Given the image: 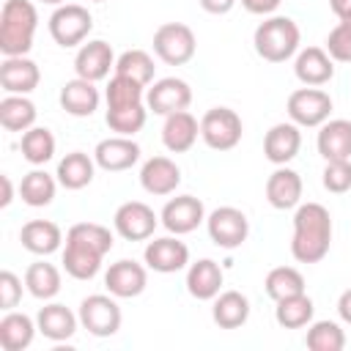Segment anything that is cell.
<instances>
[{
    "label": "cell",
    "mask_w": 351,
    "mask_h": 351,
    "mask_svg": "<svg viewBox=\"0 0 351 351\" xmlns=\"http://www.w3.org/2000/svg\"><path fill=\"white\" fill-rule=\"evenodd\" d=\"M332 244V217L321 203H299L293 214L291 255L299 263H318L326 258Z\"/></svg>",
    "instance_id": "1"
},
{
    "label": "cell",
    "mask_w": 351,
    "mask_h": 351,
    "mask_svg": "<svg viewBox=\"0 0 351 351\" xmlns=\"http://www.w3.org/2000/svg\"><path fill=\"white\" fill-rule=\"evenodd\" d=\"M38 27V11L30 0H5L0 8V52L3 58L27 55Z\"/></svg>",
    "instance_id": "2"
},
{
    "label": "cell",
    "mask_w": 351,
    "mask_h": 351,
    "mask_svg": "<svg viewBox=\"0 0 351 351\" xmlns=\"http://www.w3.org/2000/svg\"><path fill=\"white\" fill-rule=\"evenodd\" d=\"M299 38H302L299 25L291 16H269L266 22H261L255 27L252 44H255V52L263 60H269V63H285L288 58L296 55Z\"/></svg>",
    "instance_id": "3"
},
{
    "label": "cell",
    "mask_w": 351,
    "mask_h": 351,
    "mask_svg": "<svg viewBox=\"0 0 351 351\" xmlns=\"http://www.w3.org/2000/svg\"><path fill=\"white\" fill-rule=\"evenodd\" d=\"M197 41L189 25L184 22H165L154 33V52L167 66H184L195 58Z\"/></svg>",
    "instance_id": "4"
},
{
    "label": "cell",
    "mask_w": 351,
    "mask_h": 351,
    "mask_svg": "<svg viewBox=\"0 0 351 351\" xmlns=\"http://www.w3.org/2000/svg\"><path fill=\"white\" fill-rule=\"evenodd\" d=\"M93 30V16L85 5L80 3H63L52 11L49 16V36L55 38V44H60L63 49L77 47L88 38V33Z\"/></svg>",
    "instance_id": "5"
},
{
    "label": "cell",
    "mask_w": 351,
    "mask_h": 351,
    "mask_svg": "<svg viewBox=\"0 0 351 351\" xmlns=\"http://www.w3.org/2000/svg\"><path fill=\"white\" fill-rule=\"evenodd\" d=\"M241 118L230 107H211L200 118V137L211 151H230L241 140Z\"/></svg>",
    "instance_id": "6"
},
{
    "label": "cell",
    "mask_w": 351,
    "mask_h": 351,
    "mask_svg": "<svg viewBox=\"0 0 351 351\" xmlns=\"http://www.w3.org/2000/svg\"><path fill=\"white\" fill-rule=\"evenodd\" d=\"M80 324L93 337H112L121 329V307L112 293H90L80 304Z\"/></svg>",
    "instance_id": "7"
},
{
    "label": "cell",
    "mask_w": 351,
    "mask_h": 351,
    "mask_svg": "<svg viewBox=\"0 0 351 351\" xmlns=\"http://www.w3.org/2000/svg\"><path fill=\"white\" fill-rule=\"evenodd\" d=\"M206 228H208L211 241L217 247H222V250H236L250 236V219H247V214L241 208H233V206L214 208L206 217Z\"/></svg>",
    "instance_id": "8"
},
{
    "label": "cell",
    "mask_w": 351,
    "mask_h": 351,
    "mask_svg": "<svg viewBox=\"0 0 351 351\" xmlns=\"http://www.w3.org/2000/svg\"><path fill=\"white\" fill-rule=\"evenodd\" d=\"M332 112V96L321 88H299L288 96V118L296 126H321L329 121Z\"/></svg>",
    "instance_id": "9"
},
{
    "label": "cell",
    "mask_w": 351,
    "mask_h": 351,
    "mask_svg": "<svg viewBox=\"0 0 351 351\" xmlns=\"http://www.w3.org/2000/svg\"><path fill=\"white\" fill-rule=\"evenodd\" d=\"M156 222H159V217L143 200L121 203L115 208V217H112V225H115L118 236H123L126 241H145V239H151L154 230H156Z\"/></svg>",
    "instance_id": "10"
},
{
    "label": "cell",
    "mask_w": 351,
    "mask_h": 351,
    "mask_svg": "<svg viewBox=\"0 0 351 351\" xmlns=\"http://www.w3.org/2000/svg\"><path fill=\"white\" fill-rule=\"evenodd\" d=\"M189 101H192V88L178 77L156 80L145 93V104L154 115H170V112L186 110Z\"/></svg>",
    "instance_id": "11"
},
{
    "label": "cell",
    "mask_w": 351,
    "mask_h": 351,
    "mask_svg": "<svg viewBox=\"0 0 351 351\" xmlns=\"http://www.w3.org/2000/svg\"><path fill=\"white\" fill-rule=\"evenodd\" d=\"M159 219L170 233L184 236V233H192L206 219V208L195 195H178V197H170L165 203Z\"/></svg>",
    "instance_id": "12"
},
{
    "label": "cell",
    "mask_w": 351,
    "mask_h": 351,
    "mask_svg": "<svg viewBox=\"0 0 351 351\" xmlns=\"http://www.w3.org/2000/svg\"><path fill=\"white\" fill-rule=\"evenodd\" d=\"M104 285L115 299H134L148 285L145 266L137 261H129V258L115 261V263H110V269L104 274Z\"/></svg>",
    "instance_id": "13"
},
{
    "label": "cell",
    "mask_w": 351,
    "mask_h": 351,
    "mask_svg": "<svg viewBox=\"0 0 351 351\" xmlns=\"http://www.w3.org/2000/svg\"><path fill=\"white\" fill-rule=\"evenodd\" d=\"M143 258H145L148 269H154L159 274H176L189 263V247L173 236H162V239L148 241Z\"/></svg>",
    "instance_id": "14"
},
{
    "label": "cell",
    "mask_w": 351,
    "mask_h": 351,
    "mask_svg": "<svg viewBox=\"0 0 351 351\" xmlns=\"http://www.w3.org/2000/svg\"><path fill=\"white\" fill-rule=\"evenodd\" d=\"M41 82V71H38V63L25 58V55H16V58H3L0 63V85L5 93H16V96H27L38 88Z\"/></svg>",
    "instance_id": "15"
},
{
    "label": "cell",
    "mask_w": 351,
    "mask_h": 351,
    "mask_svg": "<svg viewBox=\"0 0 351 351\" xmlns=\"http://www.w3.org/2000/svg\"><path fill=\"white\" fill-rule=\"evenodd\" d=\"M110 69H115V55H112V47L107 41L96 38V41H88L77 49V58H74L77 77L99 82L110 74Z\"/></svg>",
    "instance_id": "16"
},
{
    "label": "cell",
    "mask_w": 351,
    "mask_h": 351,
    "mask_svg": "<svg viewBox=\"0 0 351 351\" xmlns=\"http://www.w3.org/2000/svg\"><path fill=\"white\" fill-rule=\"evenodd\" d=\"M93 159L101 170L107 173H121V170H129L132 165H137L140 159V145L132 140V137H123V134H115V137H107L96 145L93 151Z\"/></svg>",
    "instance_id": "17"
},
{
    "label": "cell",
    "mask_w": 351,
    "mask_h": 351,
    "mask_svg": "<svg viewBox=\"0 0 351 351\" xmlns=\"http://www.w3.org/2000/svg\"><path fill=\"white\" fill-rule=\"evenodd\" d=\"M293 74L299 82L310 85V88H321L335 77V60L329 58L326 49L321 47H307L296 55L293 60Z\"/></svg>",
    "instance_id": "18"
},
{
    "label": "cell",
    "mask_w": 351,
    "mask_h": 351,
    "mask_svg": "<svg viewBox=\"0 0 351 351\" xmlns=\"http://www.w3.org/2000/svg\"><path fill=\"white\" fill-rule=\"evenodd\" d=\"M299 148H302V132L293 121L274 123L263 137V154L271 165H288L291 159H296Z\"/></svg>",
    "instance_id": "19"
},
{
    "label": "cell",
    "mask_w": 351,
    "mask_h": 351,
    "mask_svg": "<svg viewBox=\"0 0 351 351\" xmlns=\"http://www.w3.org/2000/svg\"><path fill=\"white\" fill-rule=\"evenodd\" d=\"M140 184L148 195H173L176 186L181 184V170L173 159L167 156H151L140 167Z\"/></svg>",
    "instance_id": "20"
},
{
    "label": "cell",
    "mask_w": 351,
    "mask_h": 351,
    "mask_svg": "<svg viewBox=\"0 0 351 351\" xmlns=\"http://www.w3.org/2000/svg\"><path fill=\"white\" fill-rule=\"evenodd\" d=\"M197 134H200V123H197V118H195L192 112L178 110V112L165 115L162 143H165L167 151H173V154H184V151H189V148L195 145Z\"/></svg>",
    "instance_id": "21"
},
{
    "label": "cell",
    "mask_w": 351,
    "mask_h": 351,
    "mask_svg": "<svg viewBox=\"0 0 351 351\" xmlns=\"http://www.w3.org/2000/svg\"><path fill=\"white\" fill-rule=\"evenodd\" d=\"M266 200L280 211L296 208L299 200H302V178H299V173L285 167V165H277V170L266 178Z\"/></svg>",
    "instance_id": "22"
},
{
    "label": "cell",
    "mask_w": 351,
    "mask_h": 351,
    "mask_svg": "<svg viewBox=\"0 0 351 351\" xmlns=\"http://www.w3.org/2000/svg\"><path fill=\"white\" fill-rule=\"evenodd\" d=\"M99 88L90 80L74 77L60 88V107L74 118H88L99 110Z\"/></svg>",
    "instance_id": "23"
},
{
    "label": "cell",
    "mask_w": 351,
    "mask_h": 351,
    "mask_svg": "<svg viewBox=\"0 0 351 351\" xmlns=\"http://www.w3.org/2000/svg\"><path fill=\"white\" fill-rule=\"evenodd\" d=\"M19 241L27 252L33 255H52L55 250H60L63 244V233L55 222L49 219H30L22 225L19 230Z\"/></svg>",
    "instance_id": "24"
},
{
    "label": "cell",
    "mask_w": 351,
    "mask_h": 351,
    "mask_svg": "<svg viewBox=\"0 0 351 351\" xmlns=\"http://www.w3.org/2000/svg\"><path fill=\"white\" fill-rule=\"evenodd\" d=\"M77 321L80 315H74L66 304H58V302H49L38 310L36 315V324H38V332L47 337V340H69L74 332H77Z\"/></svg>",
    "instance_id": "25"
},
{
    "label": "cell",
    "mask_w": 351,
    "mask_h": 351,
    "mask_svg": "<svg viewBox=\"0 0 351 351\" xmlns=\"http://www.w3.org/2000/svg\"><path fill=\"white\" fill-rule=\"evenodd\" d=\"M315 145H318V154L326 162H332V159H351V121L335 118V121L321 123Z\"/></svg>",
    "instance_id": "26"
},
{
    "label": "cell",
    "mask_w": 351,
    "mask_h": 351,
    "mask_svg": "<svg viewBox=\"0 0 351 351\" xmlns=\"http://www.w3.org/2000/svg\"><path fill=\"white\" fill-rule=\"evenodd\" d=\"M222 288V269L217 261L211 258H200L197 263H192L186 269V291L189 296L200 299V302H208L219 293Z\"/></svg>",
    "instance_id": "27"
},
{
    "label": "cell",
    "mask_w": 351,
    "mask_h": 351,
    "mask_svg": "<svg viewBox=\"0 0 351 351\" xmlns=\"http://www.w3.org/2000/svg\"><path fill=\"white\" fill-rule=\"evenodd\" d=\"M36 329H38V324L30 315L8 310L0 318V348L3 351H25L33 343Z\"/></svg>",
    "instance_id": "28"
},
{
    "label": "cell",
    "mask_w": 351,
    "mask_h": 351,
    "mask_svg": "<svg viewBox=\"0 0 351 351\" xmlns=\"http://www.w3.org/2000/svg\"><path fill=\"white\" fill-rule=\"evenodd\" d=\"M211 318L219 329H239L247 324L250 318V299L239 291H225L214 296V307H211Z\"/></svg>",
    "instance_id": "29"
},
{
    "label": "cell",
    "mask_w": 351,
    "mask_h": 351,
    "mask_svg": "<svg viewBox=\"0 0 351 351\" xmlns=\"http://www.w3.org/2000/svg\"><path fill=\"white\" fill-rule=\"evenodd\" d=\"M96 173V159H90L85 151H71L58 162V184L66 189H85L93 181Z\"/></svg>",
    "instance_id": "30"
},
{
    "label": "cell",
    "mask_w": 351,
    "mask_h": 351,
    "mask_svg": "<svg viewBox=\"0 0 351 351\" xmlns=\"http://www.w3.org/2000/svg\"><path fill=\"white\" fill-rule=\"evenodd\" d=\"M36 118H38V110L27 96L8 93L0 101V126L5 132H27L36 126Z\"/></svg>",
    "instance_id": "31"
},
{
    "label": "cell",
    "mask_w": 351,
    "mask_h": 351,
    "mask_svg": "<svg viewBox=\"0 0 351 351\" xmlns=\"http://www.w3.org/2000/svg\"><path fill=\"white\" fill-rule=\"evenodd\" d=\"M25 288L36 296V299H52L60 293V271L55 263H47V261H36L27 266L25 271Z\"/></svg>",
    "instance_id": "32"
},
{
    "label": "cell",
    "mask_w": 351,
    "mask_h": 351,
    "mask_svg": "<svg viewBox=\"0 0 351 351\" xmlns=\"http://www.w3.org/2000/svg\"><path fill=\"white\" fill-rule=\"evenodd\" d=\"M313 299L307 293H296V296H285L277 302L274 307V318L282 329H302L310 326L313 321Z\"/></svg>",
    "instance_id": "33"
},
{
    "label": "cell",
    "mask_w": 351,
    "mask_h": 351,
    "mask_svg": "<svg viewBox=\"0 0 351 351\" xmlns=\"http://www.w3.org/2000/svg\"><path fill=\"white\" fill-rule=\"evenodd\" d=\"M101 258L99 252L88 250V247H80V244H69L66 241V250H63V269L69 277L74 280H93L101 269Z\"/></svg>",
    "instance_id": "34"
},
{
    "label": "cell",
    "mask_w": 351,
    "mask_h": 351,
    "mask_svg": "<svg viewBox=\"0 0 351 351\" xmlns=\"http://www.w3.org/2000/svg\"><path fill=\"white\" fill-rule=\"evenodd\" d=\"M55 189L58 184L47 170H30L19 184V197L33 208H44L55 200Z\"/></svg>",
    "instance_id": "35"
},
{
    "label": "cell",
    "mask_w": 351,
    "mask_h": 351,
    "mask_svg": "<svg viewBox=\"0 0 351 351\" xmlns=\"http://www.w3.org/2000/svg\"><path fill=\"white\" fill-rule=\"evenodd\" d=\"M66 241L88 247V250H93L99 255H107L112 250V233H110V228H104L99 222H77V225H71L69 233H66Z\"/></svg>",
    "instance_id": "36"
},
{
    "label": "cell",
    "mask_w": 351,
    "mask_h": 351,
    "mask_svg": "<svg viewBox=\"0 0 351 351\" xmlns=\"http://www.w3.org/2000/svg\"><path fill=\"white\" fill-rule=\"evenodd\" d=\"M263 288H266V296L280 302L285 296H296V293H304V277L299 269L293 266H277L266 274L263 280Z\"/></svg>",
    "instance_id": "37"
},
{
    "label": "cell",
    "mask_w": 351,
    "mask_h": 351,
    "mask_svg": "<svg viewBox=\"0 0 351 351\" xmlns=\"http://www.w3.org/2000/svg\"><path fill=\"white\" fill-rule=\"evenodd\" d=\"M19 148H22V156L30 162V165H44L55 156V137L47 126H33L27 132H22V140H19Z\"/></svg>",
    "instance_id": "38"
},
{
    "label": "cell",
    "mask_w": 351,
    "mask_h": 351,
    "mask_svg": "<svg viewBox=\"0 0 351 351\" xmlns=\"http://www.w3.org/2000/svg\"><path fill=\"white\" fill-rule=\"evenodd\" d=\"M304 346L310 351H343L346 332L335 321H315V324L310 321L307 335H304Z\"/></svg>",
    "instance_id": "39"
},
{
    "label": "cell",
    "mask_w": 351,
    "mask_h": 351,
    "mask_svg": "<svg viewBox=\"0 0 351 351\" xmlns=\"http://www.w3.org/2000/svg\"><path fill=\"white\" fill-rule=\"evenodd\" d=\"M154 69L156 66H154L151 55L143 49H126L123 55L115 58V74H123L140 85H148L154 80Z\"/></svg>",
    "instance_id": "40"
},
{
    "label": "cell",
    "mask_w": 351,
    "mask_h": 351,
    "mask_svg": "<svg viewBox=\"0 0 351 351\" xmlns=\"http://www.w3.org/2000/svg\"><path fill=\"white\" fill-rule=\"evenodd\" d=\"M143 88H145V85H140V82H134V80H129V77H123V74H115V77L107 82V88H104L107 110L143 104V99H145V90H143Z\"/></svg>",
    "instance_id": "41"
},
{
    "label": "cell",
    "mask_w": 351,
    "mask_h": 351,
    "mask_svg": "<svg viewBox=\"0 0 351 351\" xmlns=\"http://www.w3.org/2000/svg\"><path fill=\"white\" fill-rule=\"evenodd\" d=\"M145 118H148V110H145L143 104H132V107H112V110H107V115H104L107 126H110L115 134H123V137L137 134V132L145 126Z\"/></svg>",
    "instance_id": "42"
},
{
    "label": "cell",
    "mask_w": 351,
    "mask_h": 351,
    "mask_svg": "<svg viewBox=\"0 0 351 351\" xmlns=\"http://www.w3.org/2000/svg\"><path fill=\"white\" fill-rule=\"evenodd\" d=\"M324 189L343 195L351 189V159H332L324 167Z\"/></svg>",
    "instance_id": "43"
},
{
    "label": "cell",
    "mask_w": 351,
    "mask_h": 351,
    "mask_svg": "<svg viewBox=\"0 0 351 351\" xmlns=\"http://www.w3.org/2000/svg\"><path fill=\"white\" fill-rule=\"evenodd\" d=\"M326 52L337 63H351V25L337 22L326 36Z\"/></svg>",
    "instance_id": "44"
},
{
    "label": "cell",
    "mask_w": 351,
    "mask_h": 351,
    "mask_svg": "<svg viewBox=\"0 0 351 351\" xmlns=\"http://www.w3.org/2000/svg\"><path fill=\"white\" fill-rule=\"evenodd\" d=\"M22 299V280L14 274V271H0V307L8 313L19 304Z\"/></svg>",
    "instance_id": "45"
},
{
    "label": "cell",
    "mask_w": 351,
    "mask_h": 351,
    "mask_svg": "<svg viewBox=\"0 0 351 351\" xmlns=\"http://www.w3.org/2000/svg\"><path fill=\"white\" fill-rule=\"evenodd\" d=\"M280 3H282V0H241V5H244L250 14H261V16L274 14V11L280 8Z\"/></svg>",
    "instance_id": "46"
},
{
    "label": "cell",
    "mask_w": 351,
    "mask_h": 351,
    "mask_svg": "<svg viewBox=\"0 0 351 351\" xmlns=\"http://www.w3.org/2000/svg\"><path fill=\"white\" fill-rule=\"evenodd\" d=\"M236 5V0H200V8L208 11V14H228L230 8Z\"/></svg>",
    "instance_id": "47"
},
{
    "label": "cell",
    "mask_w": 351,
    "mask_h": 351,
    "mask_svg": "<svg viewBox=\"0 0 351 351\" xmlns=\"http://www.w3.org/2000/svg\"><path fill=\"white\" fill-rule=\"evenodd\" d=\"M337 315L343 318V324L351 326V288H346L340 293V299H337Z\"/></svg>",
    "instance_id": "48"
},
{
    "label": "cell",
    "mask_w": 351,
    "mask_h": 351,
    "mask_svg": "<svg viewBox=\"0 0 351 351\" xmlns=\"http://www.w3.org/2000/svg\"><path fill=\"white\" fill-rule=\"evenodd\" d=\"M329 8H332V14L337 19H343V16L351 14V0H329Z\"/></svg>",
    "instance_id": "49"
},
{
    "label": "cell",
    "mask_w": 351,
    "mask_h": 351,
    "mask_svg": "<svg viewBox=\"0 0 351 351\" xmlns=\"http://www.w3.org/2000/svg\"><path fill=\"white\" fill-rule=\"evenodd\" d=\"M0 181H3V200H0V206L5 208V206L14 200V186H11V178H8V176H3Z\"/></svg>",
    "instance_id": "50"
},
{
    "label": "cell",
    "mask_w": 351,
    "mask_h": 351,
    "mask_svg": "<svg viewBox=\"0 0 351 351\" xmlns=\"http://www.w3.org/2000/svg\"><path fill=\"white\" fill-rule=\"evenodd\" d=\"M41 3H49V5H63L66 0H41Z\"/></svg>",
    "instance_id": "51"
},
{
    "label": "cell",
    "mask_w": 351,
    "mask_h": 351,
    "mask_svg": "<svg viewBox=\"0 0 351 351\" xmlns=\"http://www.w3.org/2000/svg\"><path fill=\"white\" fill-rule=\"evenodd\" d=\"M340 22H346V25H351V14H348V16H343Z\"/></svg>",
    "instance_id": "52"
},
{
    "label": "cell",
    "mask_w": 351,
    "mask_h": 351,
    "mask_svg": "<svg viewBox=\"0 0 351 351\" xmlns=\"http://www.w3.org/2000/svg\"><path fill=\"white\" fill-rule=\"evenodd\" d=\"M90 3H104V0H90Z\"/></svg>",
    "instance_id": "53"
}]
</instances>
